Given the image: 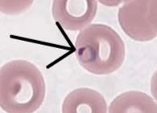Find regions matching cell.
I'll list each match as a JSON object with an SVG mask.
<instances>
[{
  "mask_svg": "<svg viewBox=\"0 0 157 113\" xmlns=\"http://www.w3.org/2000/svg\"><path fill=\"white\" fill-rule=\"evenodd\" d=\"M1 108L7 112H33L42 104L45 83L32 63L14 60L1 67Z\"/></svg>",
  "mask_w": 157,
  "mask_h": 113,
  "instance_id": "1",
  "label": "cell"
},
{
  "mask_svg": "<svg viewBox=\"0 0 157 113\" xmlns=\"http://www.w3.org/2000/svg\"><path fill=\"white\" fill-rule=\"evenodd\" d=\"M80 65L95 75H108L118 70L125 59V44L110 27L92 24L82 29L75 43Z\"/></svg>",
  "mask_w": 157,
  "mask_h": 113,
  "instance_id": "2",
  "label": "cell"
},
{
  "mask_svg": "<svg viewBox=\"0 0 157 113\" xmlns=\"http://www.w3.org/2000/svg\"><path fill=\"white\" fill-rule=\"evenodd\" d=\"M156 1H127L118 11V21L125 33L136 41L156 36Z\"/></svg>",
  "mask_w": 157,
  "mask_h": 113,
  "instance_id": "3",
  "label": "cell"
},
{
  "mask_svg": "<svg viewBox=\"0 0 157 113\" xmlns=\"http://www.w3.org/2000/svg\"><path fill=\"white\" fill-rule=\"evenodd\" d=\"M97 1L56 0L52 2V16L68 31L84 29L96 15Z\"/></svg>",
  "mask_w": 157,
  "mask_h": 113,
  "instance_id": "4",
  "label": "cell"
},
{
  "mask_svg": "<svg viewBox=\"0 0 157 113\" xmlns=\"http://www.w3.org/2000/svg\"><path fill=\"white\" fill-rule=\"evenodd\" d=\"M62 112L105 113L107 112V105L99 92L90 88H78L65 97Z\"/></svg>",
  "mask_w": 157,
  "mask_h": 113,
  "instance_id": "5",
  "label": "cell"
},
{
  "mask_svg": "<svg viewBox=\"0 0 157 113\" xmlns=\"http://www.w3.org/2000/svg\"><path fill=\"white\" fill-rule=\"evenodd\" d=\"M111 113H155L157 112V105L151 97L141 92H124L112 101L109 108Z\"/></svg>",
  "mask_w": 157,
  "mask_h": 113,
  "instance_id": "6",
  "label": "cell"
}]
</instances>
